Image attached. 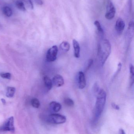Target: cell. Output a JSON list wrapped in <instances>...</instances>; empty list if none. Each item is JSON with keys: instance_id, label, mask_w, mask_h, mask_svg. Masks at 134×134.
<instances>
[{"instance_id": "1", "label": "cell", "mask_w": 134, "mask_h": 134, "mask_svg": "<svg viewBox=\"0 0 134 134\" xmlns=\"http://www.w3.org/2000/svg\"><path fill=\"white\" fill-rule=\"evenodd\" d=\"M97 100L94 109L93 121L94 123L98 122L104 109L106 100V93L104 89H100L97 94Z\"/></svg>"}, {"instance_id": "2", "label": "cell", "mask_w": 134, "mask_h": 134, "mask_svg": "<svg viewBox=\"0 0 134 134\" xmlns=\"http://www.w3.org/2000/svg\"><path fill=\"white\" fill-rule=\"evenodd\" d=\"M111 52V43L107 39L103 40L100 43L98 49V55L102 66L105 63Z\"/></svg>"}, {"instance_id": "3", "label": "cell", "mask_w": 134, "mask_h": 134, "mask_svg": "<svg viewBox=\"0 0 134 134\" xmlns=\"http://www.w3.org/2000/svg\"><path fill=\"white\" fill-rule=\"evenodd\" d=\"M66 116L59 114H52L50 115L48 117V121L53 124H63L66 122Z\"/></svg>"}, {"instance_id": "4", "label": "cell", "mask_w": 134, "mask_h": 134, "mask_svg": "<svg viewBox=\"0 0 134 134\" xmlns=\"http://www.w3.org/2000/svg\"><path fill=\"white\" fill-rule=\"evenodd\" d=\"M0 130L2 131H9L13 133L15 131L14 119L13 116H11L6 120L3 125L0 127Z\"/></svg>"}, {"instance_id": "5", "label": "cell", "mask_w": 134, "mask_h": 134, "mask_svg": "<svg viewBox=\"0 0 134 134\" xmlns=\"http://www.w3.org/2000/svg\"><path fill=\"white\" fill-rule=\"evenodd\" d=\"M116 13V9L111 0H107L106 4V13L105 17L108 20H111L114 18Z\"/></svg>"}, {"instance_id": "6", "label": "cell", "mask_w": 134, "mask_h": 134, "mask_svg": "<svg viewBox=\"0 0 134 134\" xmlns=\"http://www.w3.org/2000/svg\"><path fill=\"white\" fill-rule=\"evenodd\" d=\"M58 50L56 46H53L48 50L46 55V59L48 62H53L56 60Z\"/></svg>"}, {"instance_id": "7", "label": "cell", "mask_w": 134, "mask_h": 134, "mask_svg": "<svg viewBox=\"0 0 134 134\" xmlns=\"http://www.w3.org/2000/svg\"><path fill=\"white\" fill-rule=\"evenodd\" d=\"M125 27V23L121 18H119L116 20V30L119 34L120 35L122 33L124 30Z\"/></svg>"}, {"instance_id": "8", "label": "cell", "mask_w": 134, "mask_h": 134, "mask_svg": "<svg viewBox=\"0 0 134 134\" xmlns=\"http://www.w3.org/2000/svg\"><path fill=\"white\" fill-rule=\"evenodd\" d=\"M79 87L80 89L85 88L86 84L85 74L82 71H79L78 74Z\"/></svg>"}, {"instance_id": "9", "label": "cell", "mask_w": 134, "mask_h": 134, "mask_svg": "<svg viewBox=\"0 0 134 134\" xmlns=\"http://www.w3.org/2000/svg\"><path fill=\"white\" fill-rule=\"evenodd\" d=\"M52 83L54 86L57 87L62 86L64 83L63 78L60 75H57L52 79Z\"/></svg>"}, {"instance_id": "10", "label": "cell", "mask_w": 134, "mask_h": 134, "mask_svg": "<svg viewBox=\"0 0 134 134\" xmlns=\"http://www.w3.org/2000/svg\"><path fill=\"white\" fill-rule=\"evenodd\" d=\"M73 48L74 49V55L76 58L80 57V48L78 42L75 39H73L72 41Z\"/></svg>"}, {"instance_id": "11", "label": "cell", "mask_w": 134, "mask_h": 134, "mask_svg": "<svg viewBox=\"0 0 134 134\" xmlns=\"http://www.w3.org/2000/svg\"><path fill=\"white\" fill-rule=\"evenodd\" d=\"M50 109L53 111L57 113L59 112L61 109L62 106L60 103L56 102L53 101L50 102Z\"/></svg>"}, {"instance_id": "12", "label": "cell", "mask_w": 134, "mask_h": 134, "mask_svg": "<svg viewBox=\"0 0 134 134\" xmlns=\"http://www.w3.org/2000/svg\"><path fill=\"white\" fill-rule=\"evenodd\" d=\"M43 80H44L45 86L46 87L47 89L49 90H51L53 86L52 81L51 80V79L49 76H45L44 77Z\"/></svg>"}, {"instance_id": "13", "label": "cell", "mask_w": 134, "mask_h": 134, "mask_svg": "<svg viewBox=\"0 0 134 134\" xmlns=\"http://www.w3.org/2000/svg\"><path fill=\"white\" fill-rule=\"evenodd\" d=\"M134 66L133 64H130V86H132L134 83Z\"/></svg>"}, {"instance_id": "14", "label": "cell", "mask_w": 134, "mask_h": 134, "mask_svg": "<svg viewBox=\"0 0 134 134\" xmlns=\"http://www.w3.org/2000/svg\"><path fill=\"white\" fill-rule=\"evenodd\" d=\"M60 48L64 52H67L70 48V45L67 41H63L61 43Z\"/></svg>"}, {"instance_id": "15", "label": "cell", "mask_w": 134, "mask_h": 134, "mask_svg": "<svg viewBox=\"0 0 134 134\" xmlns=\"http://www.w3.org/2000/svg\"><path fill=\"white\" fill-rule=\"evenodd\" d=\"M15 92V89L14 87H8L6 89V96L8 98H12L13 97Z\"/></svg>"}, {"instance_id": "16", "label": "cell", "mask_w": 134, "mask_h": 134, "mask_svg": "<svg viewBox=\"0 0 134 134\" xmlns=\"http://www.w3.org/2000/svg\"><path fill=\"white\" fill-rule=\"evenodd\" d=\"M23 3L26 9H34V5L31 0H22Z\"/></svg>"}, {"instance_id": "17", "label": "cell", "mask_w": 134, "mask_h": 134, "mask_svg": "<svg viewBox=\"0 0 134 134\" xmlns=\"http://www.w3.org/2000/svg\"><path fill=\"white\" fill-rule=\"evenodd\" d=\"M3 12L8 17H10L13 14L12 9L8 6H5L3 8Z\"/></svg>"}, {"instance_id": "18", "label": "cell", "mask_w": 134, "mask_h": 134, "mask_svg": "<svg viewBox=\"0 0 134 134\" xmlns=\"http://www.w3.org/2000/svg\"><path fill=\"white\" fill-rule=\"evenodd\" d=\"M15 5L16 7L21 11L25 12L26 10L24 5L23 3L22 0H17Z\"/></svg>"}, {"instance_id": "19", "label": "cell", "mask_w": 134, "mask_h": 134, "mask_svg": "<svg viewBox=\"0 0 134 134\" xmlns=\"http://www.w3.org/2000/svg\"><path fill=\"white\" fill-rule=\"evenodd\" d=\"M94 25L97 27L98 31L99 34L101 35H103L104 34V30L101 27V25L100 24V22L98 20H96L94 23Z\"/></svg>"}, {"instance_id": "20", "label": "cell", "mask_w": 134, "mask_h": 134, "mask_svg": "<svg viewBox=\"0 0 134 134\" xmlns=\"http://www.w3.org/2000/svg\"><path fill=\"white\" fill-rule=\"evenodd\" d=\"M31 104L34 108H38L40 106V102L37 98H34L31 100Z\"/></svg>"}, {"instance_id": "21", "label": "cell", "mask_w": 134, "mask_h": 134, "mask_svg": "<svg viewBox=\"0 0 134 134\" xmlns=\"http://www.w3.org/2000/svg\"><path fill=\"white\" fill-rule=\"evenodd\" d=\"M65 104L68 107H72L74 105V103L72 99L69 98H67L65 99L64 101Z\"/></svg>"}, {"instance_id": "22", "label": "cell", "mask_w": 134, "mask_h": 134, "mask_svg": "<svg viewBox=\"0 0 134 134\" xmlns=\"http://www.w3.org/2000/svg\"><path fill=\"white\" fill-rule=\"evenodd\" d=\"M0 76L3 79H10L12 76L11 73L9 72H1L0 73Z\"/></svg>"}, {"instance_id": "23", "label": "cell", "mask_w": 134, "mask_h": 134, "mask_svg": "<svg viewBox=\"0 0 134 134\" xmlns=\"http://www.w3.org/2000/svg\"><path fill=\"white\" fill-rule=\"evenodd\" d=\"M100 90V87H99L98 84L97 83H96L94 84V94H95L96 95H97V94L99 92Z\"/></svg>"}, {"instance_id": "24", "label": "cell", "mask_w": 134, "mask_h": 134, "mask_svg": "<svg viewBox=\"0 0 134 134\" xmlns=\"http://www.w3.org/2000/svg\"><path fill=\"white\" fill-rule=\"evenodd\" d=\"M122 64L121 63H119L118 64V68H117V71L116 72L114 75V77H116L118 75V74L121 71V69H122Z\"/></svg>"}, {"instance_id": "25", "label": "cell", "mask_w": 134, "mask_h": 134, "mask_svg": "<svg viewBox=\"0 0 134 134\" xmlns=\"http://www.w3.org/2000/svg\"><path fill=\"white\" fill-rule=\"evenodd\" d=\"M93 59H90L87 62V66L86 68V71H87L88 69H89L91 67L93 63Z\"/></svg>"}, {"instance_id": "26", "label": "cell", "mask_w": 134, "mask_h": 134, "mask_svg": "<svg viewBox=\"0 0 134 134\" xmlns=\"http://www.w3.org/2000/svg\"><path fill=\"white\" fill-rule=\"evenodd\" d=\"M111 105L112 106V108L114 109H116V110H119L120 108L119 106L118 105L116 104H115V103H112L111 104Z\"/></svg>"}, {"instance_id": "27", "label": "cell", "mask_w": 134, "mask_h": 134, "mask_svg": "<svg viewBox=\"0 0 134 134\" xmlns=\"http://www.w3.org/2000/svg\"><path fill=\"white\" fill-rule=\"evenodd\" d=\"M35 3L39 5H42L43 2L42 0H35Z\"/></svg>"}, {"instance_id": "28", "label": "cell", "mask_w": 134, "mask_h": 134, "mask_svg": "<svg viewBox=\"0 0 134 134\" xmlns=\"http://www.w3.org/2000/svg\"><path fill=\"white\" fill-rule=\"evenodd\" d=\"M119 134H126L125 131H124V130H123L122 129H120V130H119Z\"/></svg>"}, {"instance_id": "29", "label": "cell", "mask_w": 134, "mask_h": 134, "mask_svg": "<svg viewBox=\"0 0 134 134\" xmlns=\"http://www.w3.org/2000/svg\"><path fill=\"white\" fill-rule=\"evenodd\" d=\"M1 101L2 102L3 104H5L6 103V101L4 99L2 98L1 99Z\"/></svg>"}, {"instance_id": "30", "label": "cell", "mask_w": 134, "mask_h": 134, "mask_svg": "<svg viewBox=\"0 0 134 134\" xmlns=\"http://www.w3.org/2000/svg\"><path fill=\"white\" fill-rule=\"evenodd\" d=\"M130 1H131V0H130Z\"/></svg>"}]
</instances>
